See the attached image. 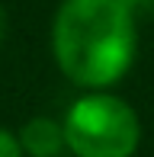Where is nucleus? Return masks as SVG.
I'll return each instance as SVG.
<instances>
[{"label":"nucleus","instance_id":"obj_3","mask_svg":"<svg viewBox=\"0 0 154 157\" xmlns=\"http://www.w3.org/2000/svg\"><path fill=\"white\" fill-rule=\"evenodd\" d=\"M23 144L26 157H58L67 147L64 141V125L55 122L52 116H36L23 125V132L16 135Z\"/></svg>","mask_w":154,"mask_h":157},{"label":"nucleus","instance_id":"obj_2","mask_svg":"<svg viewBox=\"0 0 154 157\" xmlns=\"http://www.w3.org/2000/svg\"><path fill=\"white\" fill-rule=\"evenodd\" d=\"M61 125L74 157H132L141 141L138 112L106 90L80 96Z\"/></svg>","mask_w":154,"mask_h":157},{"label":"nucleus","instance_id":"obj_4","mask_svg":"<svg viewBox=\"0 0 154 157\" xmlns=\"http://www.w3.org/2000/svg\"><path fill=\"white\" fill-rule=\"evenodd\" d=\"M0 157H26L19 138L13 132H6V128H0Z\"/></svg>","mask_w":154,"mask_h":157},{"label":"nucleus","instance_id":"obj_1","mask_svg":"<svg viewBox=\"0 0 154 157\" xmlns=\"http://www.w3.org/2000/svg\"><path fill=\"white\" fill-rule=\"evenodd\" d=\"M135 16L122 0H61L52 23V52L61 74L103 93L135 61Z\"/></svg>","mask_w":154,"mask_h":157},{"label":"nucleus","instance_id":"obj_6","mask_svg":"<svg viewBox=\"0 0 154 157\" xmlns=\"http://www.w3.org/2000/svg\"><path fill=\"white\" fill-rule=\"evenodd\" d=\"M3 39H6V10L0 6V45H3Z\"/></svg>","mask_w":154,"mask_h":157},{"label":"nucleus","instance_id":"obj_5","mask_svg":"<svg viewBox=\"0 0 154 157\" xmlns=\"http://www.w3.org/2000/svg\"><path fill=\"white\" fill-rule=\"evenodd\" d=\"M132 16H154V0H122Z\"/></svg>","mask_w":154,"mask_h":157}]
</instances>
